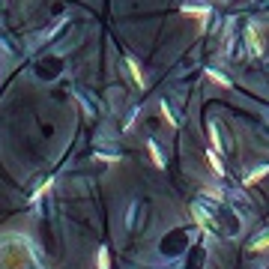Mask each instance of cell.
Returning <instances> with one entry per match:
<instances>
[{
  "instance_id": "1",
  "label": "cell",
  "mask_w": 269,
  "mask_h": 269,
  "mask_svg": "<svg viewBox=\"0 0 269 269\" xmlns=\"http://www.w3.org/2000/svg\"><path fill=\"white\" fill-rule=\"evenodd\" d=\"M245 39H248L251 54H254V57H260V54H263V48H266V42H263V36L257 33V27H254V24H248V27H245Z\"/></svg>"
},
{
  "instance_id": "2",
  "label": "cell",
  "mask_w": 269,
  "mask_h": 269,
  "mask_svg": "<svg viewBox=\"0 0 269 269\" xmlns=\"http://www.w3.org/2000/svg\"><path fill=\"white\" fill-rule=\"evenodd\" d=\"M209 12H212V9L203 6V3H186V6H183V15H186V18H198L201 24L209 21Z\"/></svg>"
},
{
  "instance_id": "3",
  "label": "cell",
  "mask_w": 269,
  "mask_h": 269,
  "mask_svg": "<svg viewBox=\"0 0 269 269\" xmlns=\"http://www.w3.org/2000/svg\"><path fill=\"white\" fill-rule=\"evenodd\" d=\"M206 129H209V144H212V153H218V156H221V153H225V144H221V126H218V123H215V120H209V123H206Z\"/></svg>"
},
{
  "instance_id": "4",
  "label": "cell",
  "mask_w": 269,
  "mask_h": 269,
  "mask_svg": "<svg viewBox=\"0 0 269 269\" xmlns=\"http://www.w3.org/2000/svg\"><path fill=\"white\" fill-rule=\"evenodd\" d=\"M189 209H192V215H195V221H198V225H201L203 231H209V234H212V231H215V225H212V218H209V215H206V212H203L201 206H198V203H192V206H189Z\"/></svg>"
},
{
  "instance_id": "5",
  "label": "cell",
  "mask_w": 269,
  "mask_h": 269,
  "mask_svg": "<svg viewBox=\"0 0 269 269\" xmlns=\"http://www.w3.org/2000/svg\"><path fill=\"white\" fill-rule=\"evenodd\" d=\"M48 60H51V63H39V66H36V72H39L42 78H54V75L60 72V66H63L57 57H48Z\"/></svg>"
},
{
  "instance_id": "6",
  "label": "cell",
  "mask_w": 269,
  "mask_h": 269,
  "mask_svg": "<svg viewBox=\"0 0 269 269\" xmlns=\"http://www.w3.org/2000/svg\"><path fill=\"white\" fill-rule=\"evenodd\" d=\"M147 153H150V159H153L156 168H168V162H165V156H162V150H159L156 141H147Z\"/></svg>"
},
{
  "instance_id": "7",
  "label": "cell",
  "mask_w": 269,
  "mask_h": 269,
  "mask_svg": "<svg viewBox=\"0 0 269 269\" xmlns=\"http://www.w3.org/2000/svg\"><path fill=\"white\" fill-rule=\"evenodd\" d=\"M126 66H129V72H132L134 84L144 87V72H141V66H138V60H134V57H126Z\"/></svg>"
},
{
  "instance_id": "8",
  "label": "cell",
  "mask_w": 269,
  "mask_h": 269,
  "mask_svg": "<svg viewBox=\"0 0 269 269\" xmlns=\"http://www.w3.org/2000/svg\"><path fill=\"white\" fill-rule=\"evenodd\" d=\"M266 173H269V168H266V165H260V168H254V170H251V173H248V176H245V186H254V183H260V180H263Z\"/></svg>"
},
{
  "instance_id": "9",
  "label": "cell",
  "mask_w": 269,
  "mask_h": 269,
  "mask_svg": "<svg viewBox=\"0 0 269 269\" xmlns=\"http://www.w3.org/2000/svg\"><path fill=\"white\" fill-rule=\"evenodd\" d=\"M206 159H209V165H212V170H215L218 176H225V165H221L218 153H212V150H209V153H206Z\"/></svg>"
},
{
  "instance_id": "10",
  "label": "cell",
  "mask_w": 269,
  "mask_h": 269,
  "mask_svg": "<svg viewBox=\"0 0 269 269\" xmlns=\"http://www.w3.org/2000/svg\"><path fill=\"white\" fill-rule=\"evenodd\" d=\"M209 78H212L218 87H234V84H231V78H228V75H221V72H215V69H209Z\"/></svg>"
},
{
  "instance_id": "11",
  "label": "cell",
  "mask_w": 269,
  "mask_h": 269,
  "mask_svg": "<svg viewBox=\"0 0 269 269\" xmlns=\"http://www.w3.org/2000/svg\"><path fill=\"white\" fill-rule=\"evenodd\" d=\"M162 114H165V117H168V120H170V126H173V129L180 126V117L173 114V108H170V105H168V99L162 102Z\"/></svg>"
},
{
  "instance_id": "12",
  "label": "cell",
  "mask_w": 269,
  "mask_h": 269,
  "mask_svg": "<svg viewBox=\"0 0 269 269\" xmlns=\"http://www.w3.org/2000/svg\"><path fill=\"white\" fill-rule=\"evenodd\" d=\"M96 159H102V162H117L120 156H117V153H111V150H105V147H99V150H96Z\"/></svg>"
},
{
  "instance_id": "13",
  "label": "cell",
  "mask_w": 269,
  "mask_h": 269,
  "mask_svg": "<svg viewBox=\"0 0 269 269\" xmlns=\"http://www.w3.org/2000/svg\"><path fill=\"white\" fill-rule=\"evenodd\" d=\"M138 218H141V203L134 201L132 209H129V228H134V225H138Z\"/></svg>"
},
{
  "instance_id": "14",
  "label": "cell",
  "mask_w": 269,
  "mask_h": 269,
  "mask_svg": "<svg viewBox=\"0 0 269 269\" xmlns=\"http://www.w3.org/2000/svg\"><path fill=\"white\" fill-rule=\"evenodd\" d=\"M263 248H269V234L260 236V239H254L251 242V251H263Z\"/></svg>"
},
{
  "instance_id": "15",
  "label": "cell",
  "mask_w": 269,
  "mask_h": 269,
  "mask_svg": "<svg viewBox=\"0 0 269 269\" xmlns=\"http://www.w3.org/2000/svg\"><path fill=\"white\" fill-rule=\"evenodd\" d=\"M45 192H51V180H45V183H42V186H39V189H36V192H33V203L39 201V198H42Z\"/></svg>"
},
{
  "instance_id": "16",
  "label": "cell",
  "mask_w": 269,
  "mask_h": 269,
  "mask_svg": "<svg viewBox=\"0 0 269 269\" xmlns=\"http://www.w3.org/2000/svg\"><path fill=\"white\" fill-rule=\"evenodd\" d=\"M99 269H111V257H108L105 248H99Z\"/></svg>"
}]
</instances>
